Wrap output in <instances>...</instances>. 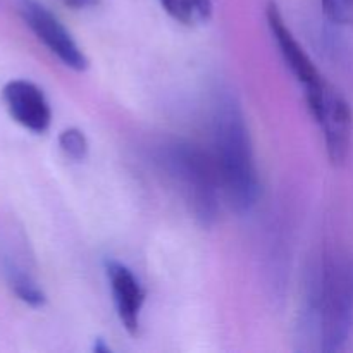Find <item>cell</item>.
<instances>
[{"mask_svg": "<svg viewBox=\"0 0 353 353\" xmlns=\"http://www.w3.org/2000/svg\"><path fill=\"white\" fill-rule=\"evenodd\" d=\"M105 271L117 317L124 330L134 336L140 327V316L147 293L131 269H128L121 262L109 261L105 264Z\"/></svg>", "mask_w": 353, "mask_h": 353, "instance_id": "obj_8", "label": "cell"}, {"mask_svg": "<svg viewBox=\"0 0 353 353\" xmlns=\"http://www.w3.org/2000/svg\"><path fill=\"white\" fill-rule=\"evenodd\" d=\"M2 100L10 117L31 133L41 134L50 128L52 109L34 83L12 79L3 86Z\"/></svg>", "mask_w": 353, "mask_h": 353, "instance_id": "obj_6", "label": "cell"}, {"mask_svg": "<svg viewBox=\"0 0 353 353\" xmlns=\"http://www.w3.org/2000/svg\"><path fill=\"white\" fill-rule=\"evenodd\" d=\"M312 312L319 324L323 352H334L347 341L353 324V269L340 259H327L323 265Z\"/></svg>", "mask_w": 353, "mask_h": 353, "instance_id": "obj_3", "label": "cell"}, {"mask_svg": "<svg viewBox=\"0 0 353 353\" xmlns=\"http://www.w3.org/2000/svg\"><path fill=\"white\" fill-rule=\"evenodd\" d=\"M323 9L336 24L353 26V0H323Z\"/></svg>", "mask_w": 353, "mask_h": 353, "instance_id": "obj_12", "label": "cell"}, {"mask_svg": "<svg viewBox=\"0 0 353 353\" xmlns=\"http://www.w3.org/2000/svg\"><path fill=\"white\" fill-rule=\"evenodd\" d=\"M71 9H88V7L97 6L100 0H62Z\"/></svg>", "mask_w": 353, "mask_h": 353, "instance_id": "obj_13", "label": "cell"}, {"mask_svg": "<svg viewBox=\"0 0 353 353\" xmlns=\"http://www.w3.org/2000/svg\"><path fill=\"white\" fill-rule=\"evenodd\" d=\"M212 131L221 190L234 212H250L261 195V181L245 116L231 97L217 102Z\"/></svg>", "mask_w": 353, "mask_h": 353, "instance_id": "obj_1", "label": "cell"}, {"mask_svg": "<svg viewBox=\"0 0 353 353\" xmlns=\"http://www.w3.org/2000/svg\"><path fill=\"white\" fill-rule=\"evenodd\" d=\"M165 12L185 26H200L212 16L210 0H161Z\"/></svg>", "mask_w": 353, "mask_h": 353, "instance_id": "obj_10", "label": "cell"}, {"mask_svg": "<svg viewBox=\"0 0 353 353\" xmlns=\"http://www.w3.org/2000/svg\"><path fill=\"white\" fill-rule=\"evenodd\" d=\"M265 17H268V26L269 30H271L272 38L276 40V45H278L279 52H281L283 61L286 62V65H288L292 74L296 78V81L303 86L305 93L312 92L317 86L323 85L326 79L321 74L319 69L316 68L312 59H310L309 55H307V52L303 50L302 45H300L299 41H296V38L293 37L290 28L286 26L278 3H268Z\"/></svg>", "mask_w": 353, "mask_h": 353, "instance_id": "obj_7", "label": "cell"}, {"mask_svg": "<svg viewBox=\"0 0 353 353\" xmlns=\"http://www.w3.org/2000/svg\"><path fill=\"white\" fill-rule=\"evenodd\" d=\"M157 164L168 174L193 219L212 226L219 210V174L216 161L199 145L185 140L165 141L157 152Z\"/></svg>", "mask_w": 353, "mask_h": 353, "instance_id": "obj_2", "label": "cell"}, {"mask_svg": "<svg viewBox=\"0 0 353 353\" xmlns=\"http://www.w3.org/2000/svg\"><path fill=\"white\" fill-rule=\"evenodd\" d=\"M310 114L319 123L324 134L331 164L341 165L348 157L352 141V109L345 97L331 83L305 95Z\"/></svg>", "mask_w": 353, "mask_h": 353, "instance_id": "obj_4", "label": "cell"}, {"mask_svg": "<svg viewBox=\"0 0 353 353\" xmlns=\"http://www.w3.org/2000/svg\"><path fill=\"white\" fill-rule=\"evenodd\" d=\"M59 147L64 152L65 157L71 161H85L88 157V140H86L85 133L78 128H68L59 134Z\"/></svg>", "mask_w": 353, "mask_h": 353, "instance_id": "obj_11", "label": "cell"}, {"mask_svg": "<svg viewBox=\"0 0 353 353\" xmlns=\"http://www.w3.org/2000/svg\"><path fill=\"white\" fill-rule=\"evenodd\" d=\"M19 14L31 33L72 71H85L88 59L71 37L64 24L38 0H19Z\"/></svg>", "mask_w": 353, "mask_h": 353, "instance_id": "obj_5", "label": "cell"}, {"mask_svg": "<svg viewBox=\"0 0 353 353\" xmlns=\"http://www.w3.org/2000/svg\"><path fill=\"white\" fill-rule=\"evenodd\" d=\"M3 271H6V278L10 290H12L14 295H16L21 302L33 307V309H40V307L45 305L47 296H45L43 290L34 283V279L31 278L26 271L17 268L12 262H7Z\"/></svg>", "mask_w": 353, "mask_h": 353, "instance_id": "obj_9", "label": "cell"}]
</instances>
